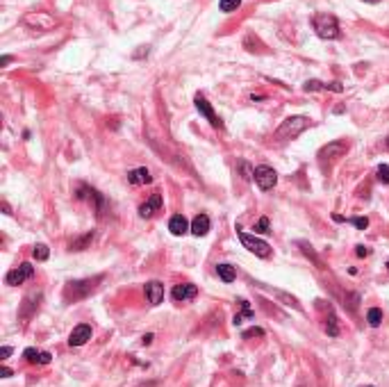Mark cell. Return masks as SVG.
<instances>
[{
    "mask_svg": "<svg viewBox=\"0 0 389 387\" xmlns=\"http://www.w3.org/2000/svg\"><path fill=\"white\" fill-rule=\"evenodd\" d=\"M310 125H312V121H310L308 116H289V118H285L280 123V128L276 130V137L278 139H296V137L303 135Z\"/></svg>",
    "mask_w": 389,
    "mask_h": 387,
    "instance_id": "1",
    "label": "cell"
},
{
    "mask_svg": "<svg viewBox=\"0 0 389 387\" xmlns=\"http://www.w3.org/2000/svg\"><path fill=\"white\" fill-rule=\"evenodd\" d=\"M314 30L321 39H337L339 37V23L332 14H316L314 16Z\"/></svg>",
    "mask_w": 389,
    "mask_h": 387,
    "instance_id": "2",
    "label": "cell"
},
{
    "mask_svg": "<svg viewBox=\"0 0 389 387\" xmlns=\"http://www.w3.org/2000/svg\"><path fill=\"white\" fill-rule=\"evenodd\" d=\"M237 235H239V242L243 244V248H248L253 255L257 258H271V244L264 242V239H259L255 235H248V232H243L237 228Z\"/></svg>",
    "mask_w": 389,
    "mask_h": 387,
    "instance_id": "3",
    "label": "cell"
},
{
    "mask_svg": "<svg viewBox=\"0 0 389 387\" xmlns=\"http://www.w3.org/2000/svg\"><path fill=\"white\" fill-rule=\"evenodd\" d=\"M253 178H255V183H257V187L262 189V192H269V189H273V187H276V183H278V173L273 171L271 167H264V164L255 169Z\"/></svg>",
    "mask_w": 389,
    "mask_h": 387,
    "instance_id": "4",
    "label": "cell"
},
{
    "mask_svg": "<svg viewBox=\"0 0 389 387\" xmlns=\"http://www.w3.org/2000/svg\"><path fill=\"white\" fill-rule=\"evenodd\" d=\"M32 276H34V267L30 262H23L21 267L11 269L9 274L5 276V283H7V285H11V287H16V285H23L25 280H30Z\"/></svg>",
    "mask_w": 389,
    "mask_h": 387,
    "instance_id": "5",
    "label": "cell"
},
{
    "mask_svg": "<svg viewBox=\"0 0 389 387\" xmlns=\"http://www.w3.org/2000/svg\"><path fill=\"white\" fill-rule=\"evenodd\" d=\"M194 102H196V109H198L203 116L210 121V125L212 128H223V123H221V118L216 116V112L212 109V105L207 102V98L205 96H200V94H196V98H194Z\"/></svg>",
    "mask_w": 389,
    "mask_h": 387,
    "instance_id": "6",
    "label": "cell"
},
{
    "mask_svg": "<svg viewBox=\"0 0 389 387\" xmlns=\"http://www.w3.org/2000/svg\"><path fill=\"white\" fill-rule=\"evenodd\" d=\"M100 280V278H96ZM96 280H78V283H71L69 287H66V298H82V296H86L89 291L96 290Z\"/></svg>",
    "mask_w": 389,
    "mask_h": 387,
    "instance_id": "7",
    "label": "cell"
},
{
    "mask_svg": "<svg viewBox=\"0 0 389 387\" xmlns=\"http://www.w3.org/2000/svg\"><path fill=\"white\" fill-rule=\"evenodd\" d=\"M346 153H348V144L346 141H330L328 146H323L319 151V157H323V160H339Z\"/></svg>",
    "mask_w": 389,
    "mask_h": 387,
    "instance_id": "8",
    "label": "cell"
},
{
    "mask_svg": "<svg viewBox=\"0 0 389 387\" xmlns=\"http://www.w3.org/2000/svg\"><path fill=\"white\" fill-rule=\"evenodd\" d=\"M89 339H91V326H89V323H80V326H76V328L71 330L69 344L71 346H82V344H86Z\"/></svg>",
    "mask_w": 389,
    "mask_h": 387,
    "instance_id": "9",
    "label": "cell"
},
{
    "mask_svg": "<svg viewBox=\"0 0 389 387\" xmlns=\"http://www.w3.org/2000/svg\"><path fill=\"white\" fill-rule=\"evenodd\" d=\"M196 294H198V287L191 285V283H184V285H175L171 291L173 301L178 303H184V301H191V298H196Z\"/></svg>",
    "mask_w": 389,
    "mask_h": 387,
    "instance_id": "10",
    "label": "cell"
},
{
    "mask_svg": "<svg viewBox=\"0 0 389 387\" xmlns=\"http://www.w3.org/2000/svg\"><path fill=\"white\" fill-rule=\"evenodd\" d=\"M159 207H162V194L155 192V194L151 196V198L146 200V203H141V205H139V216H141V219H151V216L155 214V212L159 210Z\"/></svg>",
    "mask_w": 389,
    "mask_h": 387,
    "instance_id": "11",
    "label": "cell"
},
{
    "mask_svg": "<svg viewBox=\"0 0 389 387\" xmlns=\"http://www.w3.org/2000/svg\"><path fill=\"white\" fill-rule=\"evenodd\" d=\"M168 230H171V235L175 237H182L184 232L191 230V223L187 219H184V214H173L171 221H168Z\"/></svg>",
    "mask_w": 389,
    "mask_h": 387,
    "instance_id": "12",
    "label": "cell"
},
{
    "mask_svg": "<svg viewBox=\"0 0 389 387\" xmlns=\"http://www.w3.org/2000/svg\"><path fill=\"white\" fill-rule=\"evenodd\" d=\"M146 298H148L151 305H159V303L164 301V285L162 283H157V280L148 283L146 285Z\"/></svg>",
    "mask_w": 389,
    "mask_h": 387,
    "instance_id": "13",
    "label": "cell"
},
{
    "mask_svg": "<svg viewBox=\"0 0 389 387\" xmlns=\"http://www.w3.org/2000/svg\"><path fill=\"white\" fill-rule=\"evenodd\" d=\"M210 232V216L207 214H196L191 221V235L196 237H205Z\"/></svg>",
    "mask_w": 389,
    "mask_h": 387,
    "instance_id": "14",
    "label": "cell"
},
{
    "mask_svg": "<svg viewBox=\"0 0 389 387\" xmlns=\"http://www.w3.org/2000/svg\"><path fill=\"white\" fill-rule=\"evenodd\" d=\"M128 183L130 185H151L153 183V176H151V171L148 169H135V171H130L128 173Z\"/></svg>",
    "mask_w": 389,
    "mask_h": 387,
    "instance_id": "15",
    "label": "cell"
},
{
    "mask_svg": "<svg viewBox=\"0 0 389 387\" xmlns=\"http://www.w3.org/2000/svg\"><path fill=\"white\" fill-rule=\"evenodd\" d=\"M216 274H219V278H221L223 283H234V278H237V271H234L233 264H219V267H216Z\"/></svg>",
    "mask_w": 389,
    "mask_h": 387,
    "instance_id": "16",
    "label": "cell"
},
{
    "mask_svg": "<svg viewBox=\"0 0 389 387\" xmlns=\"http://www.w3.org/2000/svg\"><path fill=\"white\" fill-rule=\"evenodd\" d=\"M91 242H93V230L86 232V235H82L80 239H76V242H71V251H84Z\"/></svg>",
    "mask_w": 389,
    "mask_h": 387,
    "instance_id": "17",
    "label": "cell"
},
{
    "mask_svg": "<svg viewBox=\"0 0 389 387\" xmlns=\"http://www.w3.org/2000/svg\"><path fill=\"white\" fill-rule=\"evenodd\" d=\"M25 23H37V27H43V30H46V27H50L55 21L48 16V14H37V16H27Z\"/></svg>",
    "mask_w": 389,
    "mask_h": 387,
    "instance_id": "18",
    "label": "cell"
},
{
    "mask_svg": "<svg viewBox=\"0 0 389 387\" xmlns=\"http://www.w3.org/2000/svg\"><path fill=\"white\" fill-rule=\"evenodd\" d=\"M367 321H369V326L378 328L380 323H383V310H380V307H371V310L367 312Z\"/></svg>",
    "mask_w": 389,
    "mask_h": 387,
    "instance_id": "19",
    "label": "cell"
},
{
    "mask_svg": "<svg viewBox=\"0 0 389 387\" xmlns=\"http://www.w3.org/2000/svg\"><path fill=\"white\" fill-rule=\"evenodd\" d=\"M241 5V0H219V9L230 14V11H237V7Z\"/></svg>",
    "mask_w": 389,
    "mask_h": 387,
    "instance_id": "20",
    "label": "cell"
},
{
    "mask_svg": "<svg viewBox=\"0 0 389 387\" xmlns=\"http://www.w3.org/2000/svg\"><path fill=\"white\" fill-rule=\"evenodd\" d=\"M32 255H34V260L43 262V260H48L50 251H48V246H46V244H37V246H34V251H32Z\"/></svg>",
    "mask_w": 389,
    "mask_h": 387,
    "instance_id": "21",
    "label": "cell"
},
{
    "mask_svg": "<svg viewBox=\"0 0 389 387\" xmlns=\"http://www.w3.org/2000/svg\"><path fill=\"white\" fill-rule=\"evenodd\" d=\"M25 360L30 362V365H41V353H39L37 349H25Z\"/></svg>",
    "mask_w": 389,
    "mask_h": 387,
    "instance_id": "22",
    "label": "cell"
},
{
    "mask_svg": "<svg viewBox=\"0 0 389 387\" xmlns=\"http://www.w3.org/2000/svg\"><path fill=\"white\" fill-rule=\"evenodd\" d=\"M376 176H378V180L383 185H389V164H380L378 171H376Z\"/></svg>",
    "mask_w": 389,
    "mask_h": 387,
    "instance_id": "23",
    "label": "cell"
},
{
    "mask_svg": "<svg viewBox=\"0 0 389 387\" xmlns=\"http://www.w3.org/2000/svg\"><path fill=\"white\" fill-rule=\"evenodd\" d=\"M346 221H348V223H353L357 230H364V228L369 226V219H367V216H355V219H346Z\"/></svg>",
    "mask_w": 389,
    "mask_h": 387,
    "instance_id": "24",
    "label": "cell"
},
{
    "mask_svg": "<svg viewBox=\"0 0 389 387\" xmlns=\"http://www.w3.org/2000/svg\"><path fill=\"white\" fill-rule=\"evenodd\" d=\"M325 330H328L330 337H337V335H339V328H337V319H335V314H330V321H328V326H325Z\"/></svg>",
    "mask_w": 389,
    "mask_h": 387,
    "instance_id": "25",
    "label": "cell"
},
{
    "mask_svg": "<svg viewBox=\"0 0 389 387\" xmlns=\"http://www.w3.org/2000/svg\"><path fill=\"white\" fill-rule=\"evenodd\" d=\"M269 219H266V216H262V219L257 221V226H255V232H269Z\"/></svg>",
    "mask_w": 389,
    "mask_h": 387,
    "instance_id": "26",
    "label": "cell"
},
{
    "mask_svg": "<svg viewBox=\"0 0 389 387\" xmlns=\"http://www.w3.org/2000/svg\"><path fill=\"white\" fill-rule=\"evenodd\" d=\"M262 335H264V330H262V328H250V330L243 333V337L248 339V337H262Z\"/></svg>",
    "mask_w": 389,
    "mask_h": 387,
    "instance_id": "27",
    "label": "cell"
},
{
    "mask_svg": "<svg viewBox=\"0 0 389 387\" xmlns=\"http://www.w3.org/2000/svg\"><path fill=\"white\" fill-rule=\"evenodd\" d=\"M355 253H357V258H367V255H369L371 251H369L367 246H357V248H355Z\"/></svg>",
    "mask_w": 389,
    "mask_h": 387,
    "instance_id": "28",
    "label": "cell"
},
{
    "mask_svg": "<svg viewBox=\"0 0 389 387\" xmlns=\"http://www.w3.org/2000/svg\"><path fill=\"white\" fill-rule=\"evenodd\" d=\"M9 355H11V346H2V349H0V358H2V360H7Z\"/></svg>",
    "mask_w": 389,
    "mask_h": 387,
    "instance_id": "29",
    "label": "cell"
},
{
    "mask_svg": "<svg viewBox=\"0 0 389 387\" xmlns=\"http://www.w3.org/2000/svg\"><path fill=\"white\" fill-rule=\"evenodd\" d=\"M11 374H14V371H11L9 367H2V369H0V376H2V378H9Z\"/></svg>",
    "mask_w": 389,
    "mask_h": 387,
    "instance_id": "30",
    "label": "cell"
},
{
    "mask_svg": "<svg viewBox=\"0 0 389 387\" xmlns=\"http://www.w3.org/2000/svg\"><path fill=\"white\" fill-rule=\"evenodd\" d=\"M153 342V333H148V335H144V339H141V344L144 346H148Z\"/></svg>",
    "mask_w": 389,
    "mask_h": 387,
    "instance_id": "31",
    "label": "cell"
},
{
    "mask_svg": "<svg viewBox=\"0 0 389 387\" xmlns=\"http://www.w3.org/2000/svg\"><path fill=\"white\" fill-rule=\"evenodd\" d=\"M9 62H11V57H9V55H2V59H0V66H7V64H9Z\"/></svg>",
    "mask_w": 389,
    "mask_h": 387,
    "instance_id": "32",
    "label": "cell"
},
{
    "mask_svg": "<svg viewBox=\"0 0 389 387\" xmlns=\"http://www.w3.org/2000/svg\"><path fill=\"white\" fill-rule=\"evenodd\" d=\"M362 2H369V5H378L380 0H362Z\"/></svg>",
    "mask_w": 389,
    "mask_h": 387,
    "instance_id": "33",
    "label": "cell"
},
{
    "mask_svg": "<svg viewBox=\"0 0 389 387\" xmlns=\"http://www.w3.org/2000/svg\"><path fill=\"white\" fill-rule=\"evenodd\" d=\"M385 146H387V148H389V137H387V139H385Z\"/></svg>",
    "mask_w": 389,
    "mask_h": 387,
    "instance_id": "34",
    "label": "cell"
},
{
    "mask_svg": "<svg viewBox=\"0 0 389 387\" xmlns=\"http://www.w3.org/2000/svg\"><path fill=\"white\" fill-rule=\"evenodd\" d=\"M369 387H373V385H369Z\"/></svg>",
    "mask_w": 389,
    "mask_h": 387,
    "instance_id": "35",
    "label": "cell"
}]
</instances>
